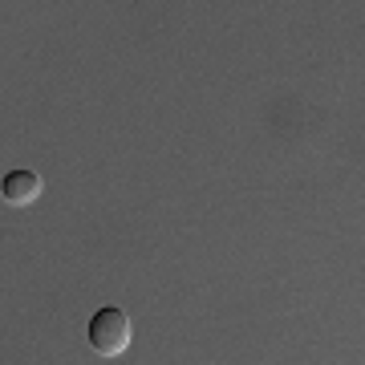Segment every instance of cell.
Listing matches in <instances>:
<instances>
[{"label": "cell", "instance_id": "7a4b0ae2", "mask_svg": "<svg viewBox=\"0 0 365 365\" xmlns=\"http://www.w3.org/2000/svg\"><path fill=\"white\" fill-rule=\"evenodd\" d=\"M0 199L13 203V207H29L41 199V175L37 170H9L0 179Z\"/></svg>", "mask_w": 365, "mask_h": 365}, {"label": "cell", "instance_id": "6da1fadb", "mask_svg": "<svg viewBox=\"0 0 365 365\" xmlns=\"http://www.w3.org/2000/svg\"><path fill=\"white\" fill-rule=\"evenodd\" d=\"M134 341V321L122 309H98L90 321V345L98 357H122Z\"/></svg>", "mask_w": 365, "mask_h": 365}]
</instances>
